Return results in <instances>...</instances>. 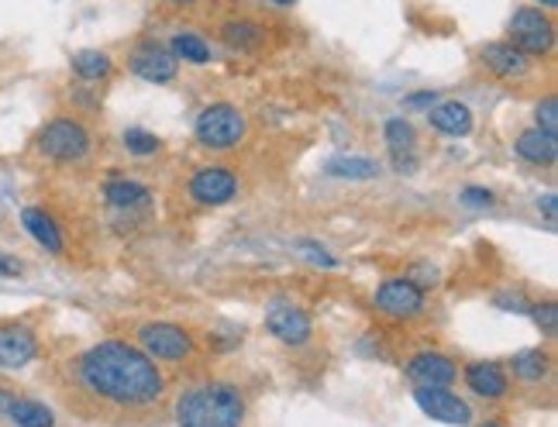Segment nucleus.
<instances>
[{
  "mask_svg": "<svg viewBox=\"0 0 558 427\" xmlns=\"http://www.w3.org/2000/svg\"><path fill=\"white\" fill-rule=\"evenodd\" d=\"M79 382L117 406H149L166 390L158 365L125 341H101L79 355Z\"/></svg>",
  "mask_w": 558,
  "mask_h": 427,
  "instance_id": "nucleus-1",
  "label": "nucleus"
},
{
  "mask_svg": "<svg viewBox=\"0 0 558 427\" xmlns=\"http://www.w3.org/2000/svg\"><path fill=\"white\" fill-rule=\"evenodd\" d=\"M245 420V397L228 379H204L176 400V424L179 427H242Z\"/></svg>",
  "mask_w": 558,
  "mask_h": 427,
  "instance_id": "nucleus-2",
  "label": "nucleus"
},
{
  "mask_svg": "<svg viewBox=\"0 0 558 427\" xmlns=\"http://www.w3.org/2000/svg\"><path fill=\"white\" fill-rule=\"evenodd\" d=\"M193 135L204 149L228 152L234 146H242L245 138V114L234 104H207L193 125Z\"/></svg>",
  "mask_w": 558,
  "mask_h": 427,
  "instance_id": "nucleus-3",
  "label": "nucleus"
},
{
  "mask_svg": "<svg viewBox=\"0 0 558 427\" xmlns=\"http://www.w3.org/2000/svg\"><path fill=\"white\" fill-rule=\"evenodd\" d=\"M38 152L52 162H79L90 152V131L73 117H55L38 135Z\"/></svg>",
  "mask_w": 558,
  "mask_h": 427,
  "instance_id": "nucleus-4",
  "label": "nucleus"
},
{
  "mask_svg": "<svg viewBox=\"0 0 558 427\" xmlns=\"http://www.w3.org/2000/svg\"><path fill=\"white\" fill-rule=\"evenodd\" d=\"M138 344H142V352L149 359H158V362H187L193 355L190 331L169 321L142 324V328H138Z\"/></svg>",
  "mask_w": 558,
  "mask_h": 427,
  "instance_id": "nucleus-5",
  "label": "nucleus"
},
{
  "mask_svg": "<svg viewBox=\"0 0 558 427\" xmlns=\"http://www.w3.org/2000/svg\"><path fill=\"white\" fill-rule=\"evenodd\" d=\"M510 38L507 42L521 49L528 59L531 55H545L555 46V25L542 8H517L510 17Z\"/></svg>",
  "mask_w": 558,
  "mask_h": 427,
  "instance_id": "nucleus-6",
  "label": "nucleus"
},
{
  "mask_svg": "<svg viewBox=\"0 0 558 427\" xmlns=\"http://www.w3.org/2000/svg\"><path fill=\"white\" fill-rule=\"evenodd\" d=\"M266 328L272 331V338H279L283 344H293V349H301V344L310 341L314 335V324H310V314L304 307H296L290 300H272L266 307Z\"/></svg>",
  "mask_w": 558,
  "mask_h": 427,
  "instance_id": "nucleus-7",
  "label": "nucleus"
},
{
  "mask_svg": "<svg viewBox=\"0 0 558 427\" xmlns=\"http://www.w3.org/2000/svg\"><path fill=\"white\" fill-rule=\"evenodd\" d=\"M414 403L421 406V411L431 417V420H442V424H455V427H466L472 420V411L462 397H455L445 386H417L414 390Z\"/></svg>",
  "mask_w": 558,
  "mask_h": 427,
  "instance_id": "nucleus-8",
  "label": "nucleus"
},
{
  "mask_svg": "<svg viewBox=\"0 0 558 427\" xmlns=\"http://www.w3.org/2000/svg\"><path fill=\"white\" fill-rule=\"evenodd\" d=\"M376 311H383L396 321L417 317L424 311V290L417 287L414 279H386L380 290H376Z\"/></svg>",
  "mask_w": 558,
  "mask_h": 427,
  "instance_id": "nucleus-9",
  "label": "nucleus"
},
{
  "mask_svg": "<svg viewBox=\"0 0 558 427\" xmlns=\"http://www.w3.org/2000/svg\"><path fill=\"white\" fill-rule=\"evenodd\" d=\"M128 70L138 79H145V84H173L176 79V55L158 42H142V46L131 49Z\"/></svg>",
  "mask_w": 558,
  "mask_h": 427,
  "instance_id": "nucleus-10",
  "label": "nucleus"
},
{
  "mask_svg": "<svg viewBox=\"0 0 558 427\" xmlns=\"http://www.w3.org/2000/svg\"><path fill=\"white\" fill-rule=\"evenodd\" d=\"M38 355V338L28 324H0V369H25Z\"/></svg>",
  "mask_w": 558,
  "mask_h": 427,
  "instance_id": "nucleus-11",
  "label": "nucleus"
},
{
  "mask_svg": "<svg viewBox=\"0 0 558 427\" xmlns=\"http://www.w3.org/2000/svg\"><path fill=\"white\" fill-rule=\"evenodd\" d=\"M234 193H238V179L228 169L207 166L190 179V197L196 203H204V208H221V203L234 200Z\"/></svg>",
  "mask_w": 558,
  "mask_h": 427,
  "instance_id": "nucleus-12",
  "label": "nucleus"
},
{
  "mask_svg": "<svg viewBox=\"0 0 558 427\" xmlns=\"http://www.w3.org/2000/svg\"><path fill=\"white\" fill-rule=\"evenodd\" d=\"M386 149L393 159V169L396 173H414L417 169V131L407 117H390L386 121Z\"/></svg>",
  "mask_w": 558,
  "mask_h": 427,
  "instance_id": "nucleus-13",
  "label": "nucleus"
},
{
  "mask_svg": "<svg viewBox=\"0 0 558 427\" xmlns=\"http://www.w3.org/2000/svg\"><path fill=\"white\" fill-rule=\"evenodd\" d=\"M466 386H469L475 397H483V400H500L510 390V379H507L500 362L480 359V362H469L466 365Z\"/></svg>",
  "mask_w": 558,
  "mask_h": 427,
  "instance_id": "nucleus-14",
  "label": "nucleus"
},
{
  "mask_svg": "<svg viewBox=\"0 0 558 427\" xmlns=\"http://www.w3.org/2000/svg\"><path fill=\"white\" fill-rule=\"evenodd\" d=\"M407 376L417 386H448L458 376V369H455V362L442 352H417L407 362Z\"/></svg>",
  "mask_w": 558,
  "mask_h": 427,
  "instance_id": "nucleus-15",
  "label": "nucleus"
},
{
  "mask_svg": "<svg viewBox=\"0 0 558 427\" xmlns=\"http://www.w3.org/2000/svg\"><path fill=\"white\" fill-rule=\"evenodd\" d=\"M483 63H486V70L493 76H500V79H521L531 70V59L517 46H510V42H490V46H483Z\"/></svg>",
  "mask_w": 558,
  "mask_h": 427,
  "instance_id": "nucleus-16",
  "label": "nucleus"
},
{
  "mask_svg": "<svg viewBox=\"0 0 558 427\" xmlns=\"http://www.w3.org/2000/svg\"><path fill=\"white\" fill-rule=\"evenodd\" d=\"M513 152L534 162V166H555V159H558V138L542 131V128H528L517 135L513 141Z\"/></svg>",
  "mask_w": 558,
  "mask_h": 427,
  "instance_id": "nucleus-17",
  "label": "nucleus"
},
{
  "mask_svg": "<svg viewBox=\"0 0 558 427\" xmlns=\"http://www.w3.org/2000/svg\"><path fill=\"white\" fill-rule=\"evenodd\" d=\"M428 121L434 131L452 135V138H462L472 131V111L466 104H458V100H445V104L428 108Z\"/></svg>",
  "mask_w": 558,
  "mask_h": 427,
  "instance_id": "nucleus-18",
  "label": "nucleus"
},
{
  "mask_svg": "<svg viewBox=\"0 0 558 427\" xmlns=\"http://www.w3.org/2000/svg\"><path fill=\"white\" fill-rule=\"evenodd\" d=\"M22 225L46 252H52V255L63 252V231H59V225L42 208H25L22 211Z\"/></svg>",
  "mask_w": 558,
  "mask_h": 427,
  "instance_id": "nucleus-19",
  "label": "nucleus"
},
{
  "mask_svg": "<svg viewBox=\"0 0 558 427\" xmlns=\"http://www.w3.org/2000/svg\"><path fill=\"white\" fill-rule=\"evenodd\" d=\"M104 200L111 203V208H149L152 203V190L145 187V183H135V179H111L104 183Z\"/></svg>",
  "mask_w": 558,
  "mask_h": 427,
  "instance_id": "nucleus-20",
  "label": "nucleus"
},
{
  "mask_svg": "<svg viewBox=\"0 0 558 427\" xmlns=\"http://www.w3.org/2000/svg\"><path fill=\"white\" fill-rule=\"evenodd\" d=\"M325 173L338 176V179H372L376 173H380V166L366 155H338V159L325 162Z\"/></svg>",
  "mask_w": 558,
  "mask_h": 427,
  "instance_id": "nucleus-21",
  "label": "nucleus"
},
{
  "mask_svg": "<svg viewBox=\"0 0 558 427\" xmlns=\"http://www.w3.org/2000/svg\"><path fill=\"white\" fill-rule=\"evenodd\" d=\"M8 417L17 427H52L55 424V414L49 411L46 403H38V400H17V397L8 406Z\"/></svg>",
  "mask_w": 558,
  "mask_h": 427,
  "instance_id": "nucleus-22",
  "label": "nucleus"
},
{
  "mask_svg": "<svg viewBox=\"0 0 558 427\" xmlns=\"http://www.w3.org/2000/svg\"><path fill=\"white\" fill-rule=\"evenodd\" d=\"M510 365H513V376L517 379L542 382L548 376V352H542V349H524V352H517L510 359Z\"/></svg>",
  "mask_w": 558,
  "mask_h": 427,
  "instance_id": "nucleus-23",
  "label": "nucleus"
},
{
  "mask_svg": "<svg viewBox=\"0 0 558 427\" xmlns=\"http://www.w3.org/2000/svg\"><path fill=\"white\" fill-rule=\"evenodd\" d=\"M221 38L231 49H255L263 42V28L249 22V17H231V22L221 25Z\"/></svg>",
  "mask_w": 558,
  "mask_h": 427,
  "instance_id": "nucleus-24",
  "label": "nucleus"
},
{
  "mask_svg": "<svg viewBox=\"0 0 558 427\" xmlns=\"http://www.w3.org/2000/svg\"><path fill=\"white\" fill-rule=\"evenodd\" d=\"M73 73L79 79H104L111 73V55L101 49H79L73 55Z\"/></svg>",
  "mask_w": 558,
  "mask_h": 427,
  "instance_id": "nucleus-25",
  "label": "nucleus"
},
{
  "mask_svg": "<svg viewBox=\"0 0 558 427\" xmlns=\"http://www.w3.org/2000/svg\"><path fill=\"white\" fill-rule=\"evenodd\" d=\"M169 52H173L176 59H183V63H193V66L211 63V46L204 42L201 35H190V32L176 35V38H173V46H169Z\"/></svg>",
  "mask_w": 558,
  "mask_h": 427,
  "instance_id": "nucleus-26",
  "label": "nucleus"
},
{
  "mask_svg": "<svg viewBox=\"0 0 558 427\" xmlns=\"http://www.w3.org/2000/svg\"><path fill=\"white\" fill-rule=\"evenodd\" d=\"M125 149L135 152V155H152V152H158V138L152 131H142V128H128L125 131Z\"/></svg>",
  "mask_w": 558,
  "mask_h": 427,
  "instance_id": "nucleus-27",
  "label": "nucleus"
},
{
  "mask_svg": "<svg viewBox=\"0 0 558 427\" xmlns=\"http://www.w3.org/2000/svg\"><path fill=\"white\" fill-rule=\"evenodd\" d=\"M528 314L534 317V324H537V328H542L548 338H555V331H558V303H555V300L537 303V307H531Z\"/></svg>",
  "mask_w": 558,
  "mask_h": 427,
  "instance_id": "nucleus-28",
  "label": "nucleus"
},
{
  "mask_svg": "<svg viewBox=\"0 0 558 427\" xmlns=\"http://www.w3.org/2000/svg\"><path fill=\"white\" fill-rule=\"evenodd\" d=\"M534 121H537L534 128H542V131H548V135L558 138V100L555 97H545L542 104L534 108Z\"/></svg>",
  "mask_w": 558,
  "mask_h": 427,
  "instance_id": "nucleus-29",
  "label": "nucleus"
},
{
  "mask_svg": "<svg viewBox=\"0 0 558 427\" xmlns=\"http://www.w3.org/2000/svg\"><path fill=\"white\" fill-rule=\"evenodd\" d=\"M458 200H462L466 208H472V211H483L493 203V193L486 187H466L462 193H458Z\"/></svg>",
  "mask_w": 558,
  "mask_h": 427,
  "instance_id": "nucleus-30",
  "label": "nucleus"
},
{
  "mask_svg": "<svg viewBox=\"0 0 558 427\" xmlns=\"http://www.w3.org/2000/svg\"><path fill=\"white\" fill-rule=\"evenodd\" d=\"M301 255H307L314 266H325V269H334L338 262L325 252V249H317V246H310V241H301Z\"/></svg>",
  "mask_w": 558,
  "mask_h": 427,
  "instance_id": "nucleus-31",
  "label": "nucleus"
},
{
  "mask_svg": "<svg viewBox=\"0 0 558 427\" xmlns=\"http://www.w3.org/2000/svg\"><path fill=\"white\" fill-rule=\"evenodd\" d=\"M25 273V262L17 259V255H8V252H0V279H17Z\"/></svg>",
  "mask_w": 558,
  "mask_h": 427,
  "instance_id": "nucleus-32",
  "label": "nucleus"
},
{
  "mask_svg": "<svg viewBox=\"0 0 558 427\" xmlns=\"http://www.w3.org/2000/svg\"><path fill=\"white\" fill-rule=\"evenodd\" d=\"M496 303H500L504 311H517V314H528L531 311V303L521 293H500V297H496Z\"/></svg>",
  "mask_w": 558,
  "mask_h": 427,
  "instance_id": "nucleus-33",
  "label": "nucleus"
},
{
  "mask_svg": "<svg viewBox=\"0 0 558 427\" xmlns=\"http://www.w3.org/2000/svg\"><path fill=\"white\" fill-rule=\"evenodd\" d=\"M437 104V93L434 90H421V93H410L407 97V108H434Z\"/></svg>",
  "mask_w": 558,
  "mask_h": 427,
  "instance_id": "nucleus-34",
  "label": "nucleus"
},
{
  "mask_svg": "<svg viewBox=\"0 0 558 427\" xmlns=\"http://www.w3.org/2000/svg\"><path fill=\"white\" fill-rule=\"evenodd\" d=\"M537 208L545 211L548 221H558V197H555V193H545L542 200H537Z\"/></svg>",
  "mask_w": 558,
  "mask_h": 427,
  "instance_id": "nucleus-35",
  "label": "nucleus"
},
{
  "mask_svg": "<svg viewBox=\"0 0 558 427\" xmlns=\"http://www.w3.org/2000/svg\"><path fill=\"white\" fill-rule=\"evenodd\" d=\"M11 393H4V390H0V414H8V406H11Z\"/></svg>",
  "mask_w": 558,
  "mask_h": 427,
  "instance_id": "nucleus-36",
  "label": "nucleus"
},
{
  "mask_svg": "<svg viewBox=\"0 0 558 427\" xmlns=\"http://www.w3.org/2000/svg\"><path fill=\"white\" fill-rule=\"evenodd\" d=\"M537 4H542V8H555V4H558V0H537Z\"/></svg>",
  "mask_w": 558,
  "mask_h": 427,
  "instance_id": "nucleus-37",
  "label": "nucleus"
},
{
  "mask_svg": "<svg viewBox=\"0 0 558 427\" xmlns=\"http://www.w3.org/2000/svg\"><path fill=\"white\" fill-rule=\"evenodd\" d=\"M480 427H504L500 420H486V424H480Z\"/></svg>",
  "mask_w": 558,
  "mask_h": 427,
  "instance_id": "nucleus-38",
  "label": "nucleus"
},
{
  "mask_svg": "<svg viewBox=\"0 0 558 427\" xmlns=\"http://www.w3.org/2000/svg\"><path fill=\"white\" fill-rule=\"evenodd\" d=\"M272 4H293V0H272Z\"/></svg>",
  "mask_w": 558,
  "mask_h": 427,
  "instance_id": "nucleus-39",
  "label": "nucleus"
},
{
  "mask_svg": "<svg viewBox=\"0 0 558 427\" xmlns=\"http://www.w3.org/2000/svg\"><path fill=\"white\" fill-rule=\"evenodd\" d=\"M173 4H193V0H173Z\"/></svg>",
  "mask_w": 558,
  "mask_h": 427,
  "instance_id": "nucleus-40",
  "label": "nucleus"
}]
</instances>
